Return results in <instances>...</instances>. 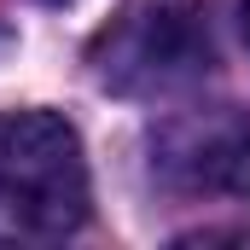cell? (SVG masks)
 Returning a JSON list of instances; mask_svg holds the SVG:
<instances>
[{
    "instance_id": "cell-1",
    "label": "cell",
    "mask_w": 250,
    "mask_h": 250,
    "mask_svg": "<svg viewBox=\"0 0 250 250\" xmlns=\"http://www.w3.org/2000/svg\"><path fill=\"white\" fill-rule=\"evenodd\" d=\"M87 221V163L53 111H0V245L70 239Z\"/></svg>"
},
{
    "instance_id": "cell-5",
    "label": "cell",
    "mask_w": 250,
    "mask_h": 250,
    "mask_svg": "<svg viewBox=\"0 0 250 250\" xmlns=\"http://www.w3.org/2000/svg\"><path fill=\"white\" fill-rule=\"evenodd\" d=\"M47 6H70V0H47Z\"/></svg>"
},
{
    "instance_id": "cell-3",
    "label": "cell",
    "mask_w": 250,
    "mask_h": 250,
    "mask_svg": "<svg viewBox=\"0 0 250 250\" xmlns=\"http://www.w3.org/2000/svg\"><path fill=\"white\" fill-rule=\"evenodd\" d=\"M215 64V41L198 6H157L128 41V70L140 82H187Z\"/></svg>"
},
{
    "instance_id": "cell-2",
    "label": "cell",
    "mask_w": 250,
    "mask_h": 250,
    "mask_svg": "<svg viewBox=\"0 0 250 250\" xmlns=\"http://www.w3.org/2000/svg\"><path fill=\"white\" fill-rule=\"evenodd\" d=\"M151 169L181 192L250 204V117H239L233 105L169 117L151 134Z\"/></svg>"
},
{
    "instance_id": "cell-4",
    "label": "cell",
    "mask_w": 250,
    "mask_h": 250,
    "mask_svg": "<svg viewBox=\"0 0 250 250\" xmlns=\"http://www.w3.org/2000/svg\"><path fill=\"white\" fill-rule=\"evenodd\" d=\"M239 29H245V41H250V0H239Z\"/></svg>"
}]
</instances>
